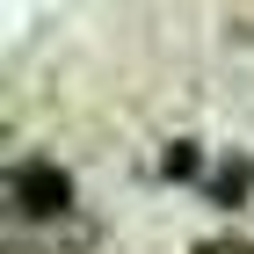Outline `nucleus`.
<instances>
[{
	"mask_svg": "<svg viewBox=\"0 0 254 254\" xmlns=\"http://www.w3.org/2000/svg\"><path fill=\"white\" fill-rule=\"evenodd\" d=\"M7 211H15L22 225H59V218H73V175H65L51 153L7 160Z\"/></svg>",
	"mask_w": 254,
	"mask_h": 254,
	"instance_id": "1",
	"label": "nucleus"
},
{
	"mask_svg": "<svg viewBox=\"0 0 254 254\" xmlns=\"http://www.w3.org/2000/svg\"><path fill=\"white\" fill-rule=\"evenodd\" d=\"M167 175H196V145H167Z\"/></svg>",
	"mask_w": 254,
	"mask_h": 254,
	"instance_id": "2",
	"label": "nucleus"
}]
</instances>
